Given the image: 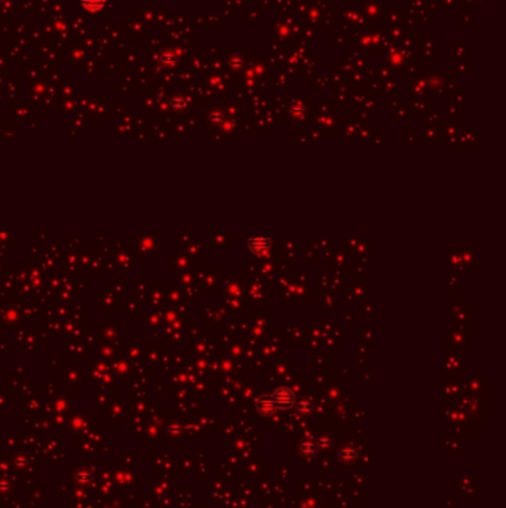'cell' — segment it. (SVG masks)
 I'll use <instances>...</instances> for the list:
<instances>
[{"mask_svg":"<svg viewBox=\"0 0 506 508\" xmlns=\"http://www.w3.org/2000/svg\"><path fill=\"white\" fill-rule=\"evenodd\" d=\"M339 458H340V461H343L345 464H351L352 461H355V458H356V450H355V447H352V446H345V447H342V450L339 452Z\"/></svg>","mask_w":506,"mask_h":508,"instance_id":"4","label":"cell"},{"mask_svg":"<svg viewBox=\"0 0 506 508\" xmlns=\"http://www.w3.org/2000/svg\"><path fill=\"white\" fill-rule=\"evenodd\" d=\"M82 5L83 8L94 12V11H98L104 5V0H82Z\"/></svg>","mask_w":506,"mask_h":508,"instance_id":"7","label":"cell"},{"mask_svg":"<svg viewBox=\"0 0 506 508\" xmlns=\"http://www.w3.org/2000/svg\"><path fill=\"white\" fill-rule=\"evenodd\" d=\"M248 247L254 254H264L270 248V240L264 237H252L248 241Z\"/></svg>","mask_w":506,"mask_h":508,"instance_id":"2","label":"cell"},{"mask_svg":"<svg viewBox=\"0 0 506 508\" xmlns=\"http://www.w3.org/2000/svg\"><path fill=\"white\" fill-rule=\"evenodd\" d=\"M272 400L276 406H281V407H288L294 403V394L288 389V388H279L276 389L273 394H272Z\"/></svg>","mask_w":506,"mask_h":508,"instance_id":"1","label":"cell"},{"mask_svg":"<svg viewBox=\"0 0 506 508\" xmlns=\"http://www.w3.org/2000/svg\"><path fill=\"white\" fill-rule=\"evenodd\" d=\"M316 446H319V449H322V450H330L331 447H332V440H331V437L322 436V437L318 439Z\"/></svg>","mask_w":506,"mask_h":508,"instance_id":"8","label":"cell"},{"mask_svg":"<svg viewBox=\"0 0 506 508\" xmlns=\"http://www.w3.org/2000/svg\"><path fill=\"white\" fill-rule=\"evenodd\" d=\"M316 447H318L316 442H313V440H305V442L299 444V450L305 456H313L316 453Z\"/></svg>","mask_w":506,"mask_h":508,"instance_id":"5","label":"cell"},{"mask_svg":"<svg viewBox=\"0 0 506 508\" xmlns=\"http://www.w3.org/2000/svg\"><path fill=\"white\" fill-rule=\"evenodd\" d=\"M257 409H259V412H260L262 415H264V416H270V415L275 413V410H276V404L273 403V400L270 397H263L259 400V403H257Z\"/></svg>","mask_w":506,"mask_h":508,"instance_id":"3","label":"cell"},{"mask_svg":"<svg viewBox=\"0 0 506 508\" xmlns=\"http://www.w3.org/2000/svg\"><path fill=\"white\" fill-rule=\"evenodd\" d=\"M312 407H313V404H312V401L309 400V398H302V400H299L297 403H296V410H297V413H300V415H309L310 412H312Z\"/></svg>","mask_w":506,"mask_h":508,"instance_id":"6","label":"cell"}]
</instances>
